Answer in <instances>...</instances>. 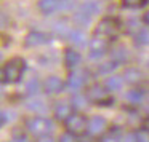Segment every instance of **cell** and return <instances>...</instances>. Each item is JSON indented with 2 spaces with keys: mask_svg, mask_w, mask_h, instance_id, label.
<instances>
[{
  "mask_svg": "<svg viewBox=\"0 0 149 142\" xmlns=\"http://www.w3.org/2000/svg\"><path fill=\"white\" fill-rule=\"evenodd\" d=\"M111 58H112V61L119 62V64H123V62L127 61V50L123 48V46L112 48V51H111Z\"/></svg>",
  "mask_w": 149,
  "mask_h": 142,
  "instance_id": "7402d4cb",
  "label": "cell"
},
{
  "mask_svg": "<svg viewBox=\"0 0 149 142\" xmlns=\"http://www.w3.org/2000/svg\"><path fill=\"white\" fill-rule=\"evenodd\" d=\"M56 142H80V139H79V136L72 134V132H69V131H66V132H63V134L59 136Z\"/></svg>",
  "mask_w": 149,
  "mask_h": 142,
  "instance_id": "f1b7e54d",
  "label": "cell"
},
{
  "mask_svg": "<svg viewBox=\"0 0 149 142\" xmlns=\"http://www.w3.org/2000/svg\"><path fill=\"white\" fill-rule=\"evenodd\" d=\"M98 142H122V132L117 126H112L109 128V131L104 136H101Z\"/></svg>",
  "mask_w": 149,
  "mask_h": 142,
  "instance_id": "ac0fdd59",
  "label": "cell"
},
{
  "mask_svg": "<svg viewBox=\"0 0 149 142\" xmlns=\"http://www.w3.org/2000/svg\"><path fill=\"white\" fill-rule=\"evenodd\" d=\"M50 42V35L45 32H40V30H32L26 35L24 39V45L27 48H36V46H42V45H47Z\"/></svg>",
  "mask_w": 149,
  "mask_h": 142,
  "instance_id": "30bf717a",
  "label": "cell"
},
{
  "mask_svg": "<svg viewBox=\"0 0 149 142\" xmlns=\"http://www.w3.org/2000/svg\"><path fill=\"white\" fill-rule=\"evenodd\" d=\"M88 46H90V58H93V59L95 58H101L103 54H106L107 48H109V40L95 35L93 39L90 40Z\"/></svg>",
  "mask_w": 149,
  "mask_h": 142,
  "instance_id": "9c48e42d",
  "label": "cell"
},
{
  "mask_svg": "<svg viewBox=\"0 0 149 142\" xmlns=\"http://www.w3.org/2000/svg\"><path fill=\"white\" fill-rule=\"evenodd\" d=\"M143 126L149 129V116H146V120H144V123H143Z\"/></svg>",
  "mask_w": 149,
  "mask_h": 142,
  "instance_id": "d6a6232c",
  "label": "cell"
},
{
  "mask_svg": "<svg viewBox=\"0 0 149 142\" xmlns=\"http://www.w3.org/2000/svg\"><path fill=\"white\" fill-rule=\"evenodd\" d=\"M26 107L36 115H43L47 112V104L42 99H31L29 102H26Z\"/></svg>",
  "mask_w": 149,
  "mask_h": 142,
  "instance_id": "e0dca14e",
  "label": "cell"
},
{
  "mask_svg": "<svg viewBox=\"0 0 149 142\" xmlns=\"http://www.w3.org/2000/svg\"><path fill=\"white\" fill-rule=\"evenodd\" d=\"M24 129H26L29 134L36 136H45V134H50L53 131V121L45 116H40V115H32V116H27L24 120Z\"/></svg>",
  "mask_w": 149,
  "mask_h": 142,
  "instance_id": "7a4b0ae2",
  "label": "cell"
},
{
  "mask_svg": "<svg viewBox=\"0 0 149 142\" xmlns=\"http://www.w3.org/2000/svg\"><path fill=\"white\" fill-rule=\"evenodd\" d=\"M85 96L88 97L91 104H96L100 105L107 96H109V90L106 88V85H101V83H93L90 86H87L85 90Z\"/></svg>",
  "mask_w": 149,
  "mask_h": 142,
  "instance_id": "8992f818",
  "label": "cell"
},
{
  "mask_svg": "<svg viewBox=\"0 0 149 142\" xmlns=\"http://www.w3.org/2000/svg\"><path fill=\"white\" fill-rule=\"evenodd\" d=\"M63 2H66V0H39L37 7L43 14H52L63 7Z\"/></svg>",
  "mask_w": 149,
  "mask_h": 142,
  "instance_id": "5bb4252c",
  "label": "cell"
},
{
  "mask_svg": "<svg viewBox=\"0 0 149 142\" xmlns=\"http://www.w3.org/2000/svg\"><path fill=\"white\" fill-rule=\"evenodd\" d=\"M36 142H56V141L50 134H45V136H39V137L36 139Z\"/></svg>",
  "mask_w": 149,
  "mask_h": 142,
  "instance_id": "4dcf8cb0",
  "label": "cell"
},
{
  "mask_svg": "<svg viewBox=\"0 0 149 142\" xmlns=\"http://www.w3.org/2000/svg\"><path fill=\"white\" fill-rule=\"evenodd\" d=\"M11 142H29L27 134L23 131V128L13 129V139H11Z\"/></svg>",
  "mask_w": 149,
  "mask_h": 142,
  "instance_id": "83f0119b",
  "label": "cell"
},
{
  "mask_svg": "<svg viewBox=\"0 0 149 142\" xmlns=\"http://www.w3.org/2000/svg\"><path fill=\"white\" fill-rule=\"evenodd\" d=\"M64 65L68 69H77L79 64L82 62V54L74 48H66L64 50V56H63Z\"/></svg>",
  "mask_w": 149,
  "mask_h": 142,
  "instance_id": "7c38bea8",
  "label": "cell"
},
{
  "mask_svg": "<svg viewBox=\"0 0 149 142\" xmlns=\"http://www.w3.org/2000/svg\"><path fill=\"white\" fill-rule=\"evenodd\" d=\"M85 83H87V77H84V72L72 70L71 74H69L68 80H66V88L77 93L79 90H82V88L85 86Z\"/></svg>",
  "mask_w": 149,
  "mask_h": 142,
  "instance_id": "8fae6325",
  "label": "cell"
},
{
  "mask_svg": "<svg viewBox=\"0 0 149 142\" xmlns=\"http://www.w3.org/2000/svg\"><path fill=\"white\" fill-rule=\"evenodd\" d=\"M122 77L125 80V83H128V85H138L143 80V74L136 67H127L123 70Z\"/></svg>",
  "mask_w": 149,
  "mask_h": 142,
  "instance_id": "9a60e30c",
  "label": "cell"
},
{
  "mask_svg": "<svg viewBox=\"0 0 149 142\" xmlns=\"http://www.w3.org/2000/svg\"><path fill=\"white\" fill-rule=\"evenodd\" d=\"M119 32H120V21L117 18H109V16L103 18L93 29V35L103 37V39L107 40L116 39Z\"/></svg>",
  "mask_w": 149,
  "mask_h": 142,
  "instance_id": "3957f363",
  "label": "cell"
},
{
  "mask_svg": "<svg viewBox=\"0 0 149 142\" xmlns=\"http://www.w3.org/2000/svg\"><path fill=\"white\" fill-rule=\"evenodd\" d=\"M68 37H69V40H71L75 46H85V45H87V35H85L82 30L74 29V30H71V32H69Z\"/></svg>",
  "mask_w": 149,
  "mask_h": 142,
  "instance_id": "d6986e66",
  "label": "cell"
},
{
  "mask_svg": "<svg viewBox=\"0 0 149 142\" xmlns=\"http://www.w3.org/2000/svg\"><path fill=\"white\" fill-rule=\"evenodd\" d=\"M109 131L107 128V120L101 115H93L90 120H88V131L87 134L90 137H96L100 139L101 136H104L106 132Z\"/></svg>",
  "mask_w": 149,
  "mask_h": 142,
  "instance_id": "5b68a950",
  "label": "cell"
},
{
  "mask_svg": "<svg viewBox=\"0 0 149 142\" xmlns=\"http://www.w3.org/2000/svg\"><path fill=\"white\" fill-rule=\"evenodd\" d=\"M135 43L139 46L149 45V29H139L135 34Z\"/></svg>",
  "mask_w": 149,
  "mask_h": 142,
  "instance_id": "603a6c76",
  "label": "cell"
},
{
  "mask_svg": "<svg viewBox=\"0 0 149 142\" xmlns=\"http://www.w3.org/2000/svg\"><path fill=\"white\" fill-rule=\"evenodd\" d=\"M42 88L47 94L56 96V94H61L63 91L66 90V83L59 77H56V75H50V77H47L45 80H43Z\"/></svg>",
  "mask_w": 149,
  "mask_h": 142,
  "instance_id": "52a82bcc",
  "label": "cell"
},
{
  "mask_svg": "<svg viewBox=\"0 0 149 142\" xmlns=\"http://www.w3.org/2000/svg\"><path fill=\"white\" fill-rule=\"evenodd\" d=\"M123 83H125V80H123V77H120V75H109V77L106 78V81H104V85H106V88L109 90V93L120 91L123 88Z\"/></svg>",
  "mask_w": 149,
  "mask_h": 142,
  "instance_id": "2e32d148",
  "label": "cell"
},
{
  "mask_svg": "<svg viewBox=\"0 0 149 142\" xmlns=\"http://www.w3.org/2000/svg\"><path fill=\"white\" fill-rule=\"evenodd\" d=\"M88 120L90 118H87L80 110H75L64 121V128H66V131H69L80 137V136L87 134V131H88Z\"/></svg>",
  "mask_w": 149,
  "mask_h": 142,
  "instance_id": "277c9868",
  "label": "cell"
},
{
  "mask_svg": "<svg viewBox=\"0 0 149 142\" xmlns=\"http://www.w3.org/2000/svg\"><path fill=\"white\" fill-rule=\"evenodd\" d=\"M10 115H13V113H8L7 110H2V115H0V118H2V126H5L8 123V120L13 118V116H10Z\"/></svg>",
  "mask_w": 149,
  "mask_h": 142,
  "instance_id": "f546056e",
  "label": "cell"
},
{
  "mask_svg": "<svg viewBox=\"0 0 149 142\" xmlns=\"http://www.w3.org/2000/svg\"><path fill=\"white\" fill-rule=\"evenodd\" d=\"M74 112H75V109H74L71 101H58V102L55 104V107H53V115H55V118L58 120V121H63V123H64Z\"/></svg>",
  "mask_w": 149,
  "mask_h": 142,
  "instance_id": "ba28073f",
  "label": "cell"
},
{
  "mask_svg": "<svg viewBox=\"0 0 149 142\" xmlns=\"http://www.w3.org/2000/svg\"><path fill=\"white\" fill-rule=\"evenodd\" d=\"M71 102H72V105H74L75 110H80V112H82V109H85V107H87V102H90V101H88L87 96L75 94V96H72Z\"/></svg>",
  "mask_w": 149,
  "mask_h": 142,
  "instance_id": "cb8c5ba5",
  "label": "cell"
},
{
  "mask_svg": "<svg viewBox=\"0 0 149 142\" xmlns=\"http://www.w3.org/2000/svg\"><path fill=\"white\" fill-rule=\"evenodd\" d=\"M120 2H122L123 7H127V8H133V10L143 8L146 3H148V0H120Z\"/></svg>",
  "mask_w": 149,
  "mask_h": 142,
  "instance_id": "4316f807",
  "label": "cell"
},
{
  "mask_svg": "<svg viewBox=\"0 0 149 142\" xmlns=\"http://www.w3.org/2000/svg\"><path fill=\"white\" fill-rule=\"evenodd\" d=\"M27 64L26 59L23 58H11L10 61H7L2 67V81L5 85H13L23 78V74L26 70Z\"/></svg>",
  "mask_w": 149,
  "mask_h": 142,
  "instance_id": "6da1fadb",
  "label": "cell"
},
{
  "mask_svg": "<svg viewBox=\"0 0 149 142\" xmlns=\"http://www.w3.org/2000/svg\"><path fill=\"white\" fill-rule=\"evenodd\" d=\"M135 132V139L136 142H149V129L144 128V126H141V128H138Z\"/></svg>",
  "mask_w": 149,
  "mask_h": 142,
  "instance_id": "484cf974",
  "label": "cell"
},
{
  "mask_svg": "<svg viewBox=\"0 0 149 142\" xmlns=\"http://www.w3.org/2000/svg\"><path fill=\"white\" fill-rule=\"evenodd\" d=\"M119 62H116V61H107V62H103V64H100V67H98V74H101V75H112V72L116 70L117 67H119Z\"/></svg>",
  "mask_w": 149,
  "mask_h": 142,
  "instance_id": "44dd1931",
  "label": "cell"
},
{
  "mask_svg": "<svg viewBox=\"0 0 149 142\" xmlns=\"http://www.w3.org/2000/svg\"><path fill=\"white\" fill-rule=\"evenodd\" d=\"M98 10H100V7H98L96 2H84V3L80 5V8H79V13L91 18L93 14L98 13Z\"/></svg>",
  "mask_w": 149,
  "mask_h": 142,
  "instance_id": "ffe728a7",
  "label": "cell"
},
{
  "mask_svg": "<svg viewBox=\"0 0 149 142\" xmlns=\"http://www.w3.org/2000/svg\"><path fill=\"white\" fill-rule=\"evenodd\" d=\"M144 97H146V91L139 86H135L127 93V101H128V105L132 107H138L144 102Z\"/></svg>",
  "mask_w": 149,
  "mask_h": 142,
  "instance_id": "4fadbf2b",
  "label": "cell"
},
{
  "mask_svg": "<svg viewBox=\"0 0 149 142\" xmlns=\"http://www.w3.org/2000/svg\"><path fill=\"white\" fill-rule=\"evenodd\" d=\"M39 88H40V83H39V80H37V77H32L26 83V94L27 96H36V94L39 93Z\"/></svg>",
  "mask_w": 149,
  "mask_h": 142,
  "instance_id": "d4e9b609",
  "label": "cell"
},
{
  "mask_svg": "<svg viewBox=\"0 0 149 142\" xmlns=\"http://www.w3.org/2000/svg\"><path fill=\"white\" fill-rule=\"evenodd\" d=\"M143 23H144L146 26L149 27V10L146 11V13H144V16H143Z\"/></svg>",
  "mask_w": 149,
  "mask_h": 142,
  "instance_id": "1f68e13d",
  "label": "cell"
}]
</instances>
